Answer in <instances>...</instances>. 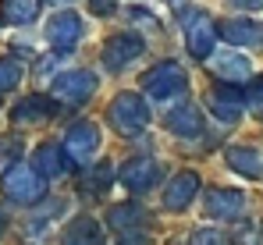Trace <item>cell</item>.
<instances>
[{
	"label": "cell",
	"instance_id": "6da1fadb",
	"mask_svg": "<svg viewBox=\"0 0 263 245\" xmlns=\"http://www.w3.org/2000/svg\"><path fill=\"white\" fill-rule=\"evenodd\" d=\"M107 124H110L118 135H125V139L142 135V131L149 128V107H146V100L135 96V92H118V96L107 103Z\"/></svg>",
	"mask_w": 263,
	"mask_h": 245
},
{
	"label": "cell",
	"instance_id": "7a4b0ae2",
	"mask_svg": "<svg viewBox=\"0 0 263 245\" xmlns=\"http://www.w3.org/2000/svg\"><path fill=\"white\" fill-rule=\"evenodd\" d=\"M178 22H181L189 53L196 61H210L214 57V46H217V25H214V18L203 7H181Z\"/></svg>",
	"mask_w": 263,
	"mask_h": 245
},
{
	"label": "cell",
	"instance_id": "3957f363",
	"mask_svg": "<svg viewBox=\"0 0 263 245\" xmlns=\"http://www.w3.org/2000/svg\"><path fill=\"white\" fill-rule=\"evenodd\" d=\"M142 92L149 96V100H160V103H167V100H178V96H185L189 92V75H185V68L178 64V61H160V64H153L142 79Z\"/></svg>",
	"mask_w": 263,
	"mask_h": 245
},
{
	"label": "cell",
	"instance_id": "277c9868",
	"mask_svg": "<svg viewBox=\"0 0 263 245\" xmlns=\"http://www.w3.org/2000/svg\"><path fill=\"white\" fill-rule=\"evenodd\" d=\"M0 189H4V196H7L11 203H22V206H32L46 196L43 174H40L36 167H29V163H11V167L4 171Z\"/></svg>",
	"mask_w": 263,
	"mask_h": 245
},
{
	"label": "cell",
	"instance_id": "5b68a950",
	"mask_svg": "<svg viewBox=\"0 0 263 245\" xmlns=\"http://www.w3.org/2000/svg\"><path fill=\"white\" fill-rule=\"evenodd\" d=\"M96 89H100V79L89 68H68V71H61L50 82V96L57 103H68V107H79V103L92 100Z\"/></svg>",
	"mask_w": 263,
	"mask_h": 245
},
{
	"label": "cell",
	"instance_id": "8992f818",
	"mask_svg": "<svg viewBox=\"0 0 263 245\" xmlns=\"http://www.w3.org/2000/svg\"><path fill=\"white\" fill-rule=\"evenodd\" d=\"M142 53H146V40H142V36H135V32H118V36H110V40L103 43L100 64L118 75V71H125L128 64H135Z\"/></svg>",
	"mask_w": 263,
	"mask_h": 245
},
{
	"label": "cell",
	"instance_id": "52a82bcc",
	"mask_svg": "<svg viewBox=\"0 0 263 245\" xmlns=\"http://www.w3.org/2000/svg\"><path fill=\"white\" fill-rule=\"evenodd\" d=\"M46 43L53 46V53H68V50H75L82 36H86V22L75 14V11H57L50 22H46Z\"/></svg>",
	"mask_w": 263,
	"mask_h": 245
},
{
	"label": "cell",
	"instance_id": "ba28073f",
	"mask_svg": "<svg viewBox=\"0 0 263 245\" xmlns=\"http://www.w3.org/2000/svg\"><path fill=\"white\" fill-rule=\"evenodd\" d=\"M246 206L249 199L242 189H206L203 192V217H210V220H242Z\"/></svg>",
	"mask_w": 263,
	"mask_h": 245
},
{
	"label": "cell",
	"instance_id": "9c48e42d",
	"mask_svg": "<svg viewBox=\"0 0 263 245\" xmlns=\"http://www.w3.org/2000/svg\"><path fill=\"white\" fill-rule=\"evenodd\" d=\"M160 178H164V171H160V163L153 160V157H132V160L121 163V171H118V181L135 192V196H142V192H149V189H157L160 185Z\"/></svg>",
	"mask_w": 263,
	"mask_h": 245
},
{
	"label": "cell",
	"instance_id": "30bf717a",
	"mask_svg": "<svg viewBox=\"0 0 263 245\" xmlns=\"http://www.w3.org/2000/svg\"><path fill=\"white\" fill-rule=\"evenodd\" d=\"M61 146L71 157V163H92V157L100 153V128L92 121H75Z\"/></svg>",
	"mask_w": 263,
	"mask_h": 245
},
{
	"label": "cell",
	"instance_id": "8fae6325",
	"mask_svg": "<svg viewBox=\"0 0 263 245\" xmlns=\"http://www.w3.org/2000/svg\"><path fill=\"white\" fill-rule=\"evenodd\" d=\"M57 110H61V103L50 100V96H22V100L11 107V124L36 128V124H46Z\"/></svg>",
	"mask_w": 263,
	"mask_h": 245
},
{
	"label": "cell",
	"instance_id": "7c38bea8",
	"mask_svg": "<svg viewBox=\"0 0 263 245\" xmlns=\"http://www.w3.org/2000/svg\"><path fill=\"white\" fill-rule=\"evenodd\" d=\"M210 71H214L220 82L235 85V82H246L249 75H253V61L231 46V50H224V53H214V57H210Z\"/></svg>",
	"mask_w": 263,
	"mask_h": 245
},
{
	"label": "cell",
	"instance_id": "4fadbf2b",
	"mask_svg": "<svg viewBox=\"0 0 263 245\" xmlns=\"http://www.w3.org/2000/svg\"><path fill=\"white\" fill-rule=\"evenodd\" d=\"M196 196H199V174H196V171H181V174H175V178L167 181V189H164V206L175 210V213H181V210L192 206Z\"/></svg>",
	"mask_w": 263,
	"mask_h": 245
},
{
	"label": "cell",
	"instance_id": "5bb4252c",
	"mask_svg": "<svg viewBox=\"0 0 263 245\" xmlns=\"http://www.w3.org/2000/svg\"><path fill=\"white\" fill-rule=\"evenodd\" d=\"M206 103H210V110H214V118L224 124H235L242 118V107H246V96L235 89V85H214L210 89V96H206Z\"/></svg>",
	"mask_w": 263,
	"mask_h": 245
},
{
	"label": "cell",
	"instance_id": "9a60e30c",
	"mask_svg": "<svg viewBox=\"0 0 263 245\" xmlns=\"http://www.w3.org/2000/svg\"><path fill=\"white\" fill-rule=\"evenodd\" d=\"M224 163L235 174H242V178H263V149L260 146H249V142L228 146L224 149Z\"/></svg>",
	"mask_w": 263,
	"mask_h": 245
},
{
	"label": "cell",
	"instance_id": "2e32d148",
	"mask_svg": "<svg viewBox=\"0 0 263 245\" xmlns=\"http://www.w3.org/2000/svg\"><path fill=\"white\" fill-rule=\"evenodd\" d=\"M167 131L178 139H199L203 135V110L196 103H178L167 110Z\"/></svg>",
	"mask_w": 263,
	"mask_h": 245
},
{
	"label": "cell",
	"instance_id": "e0dca14e",
	"mask_svg": "<svg viewBox=\"0 0 263 245\" xmlns=\"http://www.w3.org/2000/svg\"><path fill=\"white\" fill-rule=\"evenodd\" d=\"M61 242H64V245H107V235H103V224H100L96 217L79 213V217L64 228Z\"/></svg>",
	"mask_w": 263,
	"mask_h": 245
},
{
	"label": "cell",
	"instance_id": "ac0fdd59",
	"mask_svg": "<svg viewBox=\"0 0 263 245\" xmlns=\"http://www.w3.org/2000/svg\"><path fill=\"white\" fill-rule=\"evenodd\" d=\"M224 40L238 46H263V22L256 18H228L224 22Z\"/></svg>",
	"mask_w": 263,
	"mask_h": 245
},
{
	"label": "cell",
	"instance_id": "d6986e66",
	"mask_svg": "<svg viewBox=\"0 0 263 245\" xmlns=\"http://www.w3.org/2000/svg\"><path fill=\"white\" fill-rule=\"evenodd\" d=\"M36 171H40L43 178H61V174L71 171V157L64 153L61 142H43V146L36 149Z\"/></svg>",
	"mask_w": 263,
	"mask_h": 245
},
{
	"label": "cell",
	"instance_id": "ffe728a7",
	"mask_svg": "<svg viewBox=\"0 0 263 245\" xmlns=\"http://www.w3.org/2000/svg\"><path fill=\"white\" fill-rule=\"evenodd\" d=\"M0 14L11 25H32L40 18V0H0Z\"/></svg>",
	"mask_w": 263,
	"mask_h": 245
},
{
	"label": "cell",
	"instance_id": "44dd1931",
	"mask_svg": "<svg viewBox=\"0 0 263 245\" xmlns=\"http://www.w3.org/2000/svg\"><path fill=\"white\" fill-rule=\"evenodd\" d=\"M107 220H110V228H118L121 235H132V231H139V228L146 224V213H142L139 206L128 203V206H114Z\"/></svg>",
	"mask_w": 263,
	"mask_h": 245
},
{
	"label": "cell",
	"instance_id": "7402d4cb",
	"mask_svg": "<svg viewBox=\"0 0 263 245\" xmlns=\"http://www.w3.org/2000/svg\"><path fill=\"white\" fill-rule=\"evenodd\" d=\"M228 238L231 245H263V220H238Z\"/></svg>",
	"mask_w": 263,
	"mask_h": 245
},
{
	"label": "cell",
	"instance_id": "603a6c76",
	"mask_svg": "<svg viewBox=\"0 0 263 245\" xmlns=\"http://www.w3.org/2000/svg\"><path fill=\"white\" fill-rule=\"evenodd\" d=\"M25 79V68H22V61H14V57H4L0 61V92H11V89H18Z\"/></svg>",
	"mask_w": 263,
	"mask_h": 245
},
{
	"label": "cell",
	"instance_id": "cb8c5ba5",
	"mask_svg": "<svg viewBox=\"0 0 263 245\" xmlns=\"http://www.w3.org/2000/svg\"><path fill=\"white\" fill-rule=\"evenodd\" d=\"M110 178H114V167H110V163H100V167L89 174L86 192H89V196H103V192L110 189Z\"/></svg>",
	"mask_w": 263,
	"mask_h": 245
},
{
	"label": "cell",
	"instance_id": "d4e9b609",
	"mask_svg": "<svg viewBox=\"0 0 263 245\" xmlns=\"http://www.w3.org/2000/svg\"><path fill=\"white\" fill-rule=\"evenodd\" d=\"M231 238L228 235H220V231H214V228H199V231H192V242L189 245H228Z\"/></svg>",
	"mask_w": 263,
	"mask_h": 245
},
{
	"label": "cell",
	"instance_id": "484cf974",
	"mask_svg": "<svg viewBox=\"0 0 263 245\" xmlns=\"http://www.w3.org/2000/svg\"><path fill=\"white\" fill-rule=\"evenodd\" d=\"M18 153H22V139H18V135H4V139H0V167L18 160Z\"/></svg>",
	"mask_w": 263,
	"mask_h": 245
},
{
	"label": "cell",
	"instance_id": "4316f807",
	"mask_svg": "<svg viewBox=\"0 0 263 245\" xmlns=\"http://www.w3.org/2000/svg\"><path fill=\"white\" fill-rule=\"evenodd\" d=\"M86 4H89V14L107 18V14H114V11H118V4H121V0H86Z\"/></svg>",
	"mask_w": 263,
	"mask_h": 245
},
{
	"label": "cell",
	"instance_id": "83f0119b",
	"mask_svg": "<svg viewBox=\"0 0 263 245\" xmlns=\"http://www.w3.org/2000/svg\"><path fill=\"white\" fill-rule=\"evenodd\" d=\"M246 103H249V110H253L256 118H263V79L253 85V92L246 96Z\"/></svg>",
	"mask_w": 263,
	"mask_h": 245
},
{
	"label": "cell",
	"instance_id": "f1b7e54d",
	"mask_svg": "<svg viewBox=\"0 0 263 245\" xmlns=\"http://www.w3.org/2000/svg\"><path fill=\"white\" fill-rule=\"evenodd\" d=\"M132 18H135V22H139V25H149V29H153V32H157V29H160V22H157V18H153V14H149V7H132Z\"/></svg>",
	"mask_w": 263,
	"mask_h": 245
},
{
	"label": "cell",
	"instance_id": "f546056e",
	"mask_svg": "<svg viewBox=\"0 0 263 245\" xmlns=\"http://www.w3.org/2000/svg\"><path fill=\"white\" fill-rule=\"evenodd\" d=\"M235 11H263V0H228Z\"/></svg>",
	"mask_w": 263,
	"mask_h": 245
},
{
	"label": "cell",
	"instance_id": "4dcf8cb0",
	"mask_svg": "<svg viewBox=\"0 0 263 245\" xmlns=\"http://www.w3.org/2000/svg\"><path fill=\"white\" fill-rule=\"evenodd\" d=\"M121 245H149V238H146L142 231H132V235H125V238H121Z\"/></svg>",
	"mask_w": 263,
	"mask_h": 245
},
{
	"label": "cell",
	"instance_id": "1f68e13d",
	"mask_svg": "<svg viewBox=\"0 0 263 245\" xmlns=\"http://www.w3.org/2000/svg\"><path fill=\"white\" fill-rule=\"evenodd\" d=\"M7 224H11V217H7V210H0V238H4V231H7Z\"/></svg>",
	"mask_w": 263,
	"mask_h": 245
},
{
	"label": "cell",
	"instance_id": "d6a6232c",
	"mask_svg": "<svg viewBox=\"0 0 263 245\" xmlns=\"http://www.w3.org/2000/svg\"><path fill=\"white\" fill-rule=\"evenodd\" d=\"M43 4H50V7H68L71 0H43Z\"/></svg>",
	"mask_w": 263,
	"mask_h": 245
}]
</instances>
